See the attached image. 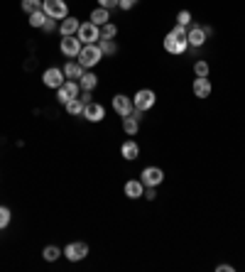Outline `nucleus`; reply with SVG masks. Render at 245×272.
<instances>
[{
  "label": "nucleus",
  "mask_w": 245,
  "mask_h": 272,
  "mask_svg": "<svg viewBox=\"0 0 245 272\" xmlns=\"http://www.w3.org/2000/svg\"><path fill=\"white\" fill-rule=\"evenodd\" d=\"M42 10L49 15V17H54V20H64L69 15V8L64 0H44V8H42Z\"/></svg>",
  "instance_id": "nucleus-3"
},
{
  "label": "nucleus",
  "mask_w": 245,
  "mask_h": 272,
  "mask_svg": "<svg viewBox=\"0 0 245 272\" xmlns=\"http://www.w3.org/2000/svg\"><path fill=\"white\" fill-rule=\"evenodd\" d=\"M76 37L81 40V44H96V42L101 40V27L94 25V22H83L76 29Z\"/></svg>",
  "instance_id": "nucleus-2"
},
{
  "label": "nucleus",
  "mask_w": 245,
  "mask_h": 272,
  "mask_svg": "<svg viewBox=\"0 0 245 272\" xmlns=\"http://www.w3.org/2000/svg\"><path fill=\"white\" fill-rule=\"evenodd\" d=\"M10 218H13V214H10V208L8 206H0V231L10 223Z\"/></svg>",
  "instance_id": "nucleus-28"
},
{
  "label": "nucleus",
  "mask_w": 245,
  "mask_h": 272,
  "mask_svg": "<svg viewBox=\"0 0 245 272\" xmlns=\"http://www.w3.org/2000/svg\"><path fill=\"white\" fill-rule=\"evenodd\" d=\"M81 40L76 37V35H67V37H62V44H59V49H62V54L67 56H79L81 52Z\"/></svg>",
  "instance_id": "nucleus-5"
},
{
  "label": "nucleus",
  "mask_w": 245,
  "mask_h": 272,
  "mask_svg": "<svg viewBox=\"0 0 245 272\" xmlns=\"http://www.w3.org/2000/svg\"><path fill=\"white\" fill-rule=\"evenodd\" d=\"M20 5H22V10L27 15H32V13H37V10L44 8V0H22Z\"/></svg>",
  "instance_id": "nucleus-23"
},
{
  "label": "nucleus",
  "mask_w": 245,
  "mask_h": 272,
  "mask_svg": "<svg viewBox=\"0 0 245 272\" xmlns=\"http://www.w3.org/2000/svg\"><path fill=\"white\" fill-rule=\"evenodd\" d=\"M79 20L76 17H71V15H67L64 20H62V27H59V32H62V37H67V35H76V29H79Z\"/></svg>",
  "instance_id": "nucleus-16"
},
{
  "label": "nucleus",
  "mask_w": 245,
  "mask_h": 272,
  "mask_svg": "<svg viewBox=\"0 0 245 272\" xmlns=\"http://www.w3.org/2000/svg\"><path fill=\"white\" fill-rule=\"evenodd\" d=\"M164 49L169 52V54H184L187 49H189V40H177L172 32L164 37Z\"/></svg>",
  "instance_id": "nucleus-7"
},
{
  "label": "nucleus",
  "mask_w": 245,
  "mask_h": 272,
  "mask_svg": "<svg viewBox=\"0 0 245 272\" xmlns=\"http://www.w3.org/2000/svg\"><path fill=\"white\" fill-rule=\"evenodd\" d=\"M206 37H208V35H206L204 27H199V25H194V27H191L189 32H187V40H189V47H201V44L206 42Z\"/></svg>",
  "instance_id": "nucleus-14"
},
{
  "label": "nucleus",
  "mask_w": 245,
  "mask_h": 272,
  "mask_svg": "<svg viewBox=\"0 0 245 272\" xmlns=\"http://www.w3.org/2000/svg\"><path fill=\"white\" fill-rule=\"evenodd\" d=\"M194 71H196V76H201V79H204V76H208V64H206L204 59H199V62L194 64Z\"/></svg>",
  "instance_id": "nucleus-29"
},
{
  "label": "nucleus",
  "mask_w": 245,
  "mask_h": 272,
  "mask_svg": "<svg viewBox=\"0 0 245 272\" xmlns=\"http://www.w3.org/2000/svg\"><path fill=\"white\" fill-rule=\"evenodd\" d=\"M142 196H145L147 201H155V196H157V194H155V187H147V191H145Z\"/></svg>",
  "instance_id": "nucleus-35"
},
{
  "label": "nucleus",
  "mask_w": 245,
  "mask_h": 272,
  "mask_svg": "<svg viewBox=\"0 0 245 272\" xmlns=\"http://www.w3.org/2000/svg\"><path fill=\"white\" fill-rule=\"evenodd\" d=\"M142 187H145V184H142L140 179H130V182L125 184V196H128V199H140V196L145 194Z\"/></svg>",
  "instance_id": "nucleus-15"
},
{
  "label": "nucleus",
  "mask_w": 245,
  "mask_h": 272,
  "mask_svg": "<svg viewBox=\"0 0 245 272\" xmlns=\"http://www.w3.org/2000/svg\"><path fill=\"white\" fill-rule=\"evenodd\" d=\"M108 20H110L108 8H96L94 13H91V22H94V25H98V27H103Z\"/></svg>",
  "instance_id": "nucleus-18"
},
{
  "label": "nucleus",
  "mask_w": 245,
  "mask_h": 272,
  "mask_svg": "<svg viewBox=\"0 0 245 272\" xmlns=\"http://www.w3.org/2000/svg\"><path fill=\"white\" fill-rule=\"evenodd\" d=\"M64 108H67L69 115H83V103H81V98L76 96V98H71V101H67L64 103Z\"/></svg>",
  "instance_id": "nucleus-21"
},
{
  "label": "nucleus",
  "mask_w": 245,
  "mask_h": 272,
  "mask_svg": "<svg viewBox=\"0 0 245 272\" xmlns=\"http://www.w3.org/2000/svg\"><path fill=\"white\" fill-rule=\"evenodd\" d=\"M96 83H98V76H96V74H91V71H83V76L79 79V86H81L83 91H94Z\"/></svg>",
  "instance_id": "nucleus-20"
},
{
  "label": "nucleus",
  "mask_w": 245,
  "mask_h": 272,
  "mask_svg": "<svg viewBox=\"0 0 245 272\" xmlns=\"http://www.w3.org/2000/svg\"><path fill=\"white\" fill-rule=\"evenodd\" d=\"M133 98H128V96H122V94H118V96H113V110L120 115V118H125V115H130L133 113Z\"/></svg>",
  "instance_id": "nucleus-12"
},
{
  "label": "nucleus",
  "mask_w": 245,
  "mask_h": 272,
  "mask_svg": "<svg viewBox=\"0 0 245 272\" xmlns=\"http://www.w3.org/2000/svg\"><path fill=\"white\" fill-rule=\"evenodd\" d=\"M187 32H189V29L184 27V25H177V27L172 29V35H174L177 40H187Z\"/></svg>",
  "instance_id": "nucleus-31"
},
{
  "label": "nucleus",
  "mask_w": 245,
  "mask_h": 272,
  "mask_svg": "<svg viewBox=\"0 0 245 272\" xmlns=\"http://www.w3.org/2000/svg\"><path fill=\"white\" fill-rule=\"evenodd\" d=\"M140 182L145 184V187H160L164 179V172L160 167H147V169H142V174H140Z\"/></svg>",
  "instance_id": "nucleus-6"
},
{
  "label": "nucleus",
  "mask_w": 245,
  "mask_h": 272,
  "mask_svg": "<svg viewBox=\"0 0 245 272\" xmlns=\"http://www.w3.org/2000/svg\"><path fill=\"white\" fill-rule=\"evenodd\" d=\"M101 49H98V44H83L81 52H79V56H76V62L81 64L83 69H91L96 67L98 62H101Z\"/></svg>",
  "instance_id": "nucleus-1"
},
{
  "label": "nucleus",
  "mask_w": 245,
  "mask_h": 272,
  "mask_svg": "<svg viewBox=\"0 0 245 272\" xmlns=\"http://www.w3.org/2000/svg\"><path fill=\"white\" fill-rule=\"evenodd\" d=\"M83 118H86L88 123H101L103 118H106V108H103L101 103L91 101V103L83 106Z\"/></svg>",
  "instance_id": "nucleus-10"
},
{
  "label": "nucleus",
  "mask_w": 245,
  "mask_h": 272,
  "mask_svg": "<svg viewBox=\"0 0 245 272\" xmlns=\"http://www.w3.org/2000/svg\"><path fill=\"white\" fill-rule=\"evenodd\" d=\"M42 81H44V86H49V88H59V86L64 83V71L56 67H49L42 74Z\"/></svg>",
  "instance_id": "nucleus-11"
},
{
  "label": "nucleus",
  "mask_w": 245,
  "mask_h": 272,
  "mask_svg": "<svg viewBox=\"0 0 245 272\" xmlns=\"http://www.w3.org/2000/svg\"><path fill=\"white\" fill-rule=\"evenodd\" d=\"M98 49H101V54H115L118 52V44L113 40H98Z\"/></svg>",
  "instance_id": "nucleus-24"
},
{
  "label": "nucleus",
  "mask_w": 245,
  "mask_h": 272,
  "mask_svg": "<svg viewBox=\"0 0 245 272\" xmlns=\"http://www.w3.org/2000/svg\"><path fill=\"white\" fill-rule=\"evenodd\" d=\"M98 5H101V8H115V5H118V0H98Z\"/></svg>",
  "instance_id": "nucleus-34"
},
{
  "label": "nucleus",
  "mask_w": 245,
  "mask_h": 272,
  "mask_svg": "<svg viewBox=\"0 0 245 272\" xmlns=\"http://www.w3.org/2000/svg\"><path fill=\"white\" fill-rule=\"evenodd\" d=\"M64 76H67V79H81L83 67L79 64V62H69L67 67H64Z\"/></svg>",
  "instance_id": "nucleus-19"
},
{
  "label": "nucleus",
  "mask_w": 245,
  "mask_h": 272,
  "mask_svg": "<svg viewBox=\"0 0 245 272\" xmlns=\"http://www.w3.org/2000/svg\"><path fill=\"white\" fill-rule=\"evenodd\" d=\"M118 35V27L113 25V22H106L103 27H101V40H113Z\"/></svg>",
  "instance_id": "nucleus-26"
},
{
  "label": "nucleus",
  "mask_w": 245,
  "mask_h": 272,
  "mask_svg": "<svg viewBox=\"0 0 245 272\" xmlns=\"http://www.w3.org/2000/svg\"><path fill=\"white\" fill-rule=\"evenodd\" d=\"M135 3H137V0H118V8H122V10H130Z\"/></svg>",
  "instance_id": "nucleus-33"
},
{
  "label": "nucleus",
  "mask_w": 245,
  "mask_h": 272,
  "mask_svg": "<svg viewBox=\"0 0 245 272\" xmlns=\"http://www.w3.org/2000/svg\"><path fill=\"white\" fill-rule=\"evenodd\" d=\"M42 29H44V32H54V29H56L54 17H49V15H47V20H44V25H42Z\"/></svg>",
  "instance_id": "nucleus-32"
},
{
  "label": "nucleus",
  "mask_w": 245,
  "mask_h": 272,
  "mask_svg": "<svg viewBox=\"0 0 245 272\" xmlns=\"http://www.w3.org/2000/svg\"><path fill=\"white\" fill-rule=\"evenodd\" d=\"M64 255H67V260H71V262H79V260H83L86 255H88V245L81 243V240L69 243L67 250H64Z\"/></svg>",
  "instance_id": "nucleus-8"
},
{
  "label": "nucleus",
  "mask_w": 245,
  "mask_h": 272,
  "mask_svg": "<svg viewBox=\"0 0 245 272\" xmlns=\"http://www.w3.org/2000/svg\"><path fill=\"white\" fill-rule=\"evenodd\" d=\"M120 155L125 160H135L137 155H140V147H137L135 140H128V142H122L120 145Z\"/></svg>",
  "instance_id": "nucleus-17"
},
{
  "label": "nucleus",
  "mask_w": 245,
  "mask_h": 272,
  "mask_svg": "<svg viewBox=\"0 0 245 272\" xmlns=\"http://www.w3.org/2000/svg\"><path fill=\"white\" fill-rule=\"evenodd\" d=\"M191 91H194V96L196 98H208L211 96V81H208V76H196L194 79V86H191Z\"/></svg>",
  "instance_id": "nucleus-13"
},
{
  "label": "nucleus",
  "mask_w": 245,
  "mask_h": 272,
  "mask_svg": "<svg viewBox=\"0 0 245 272\" xmlns=\"http://www.w3.org/2000/svg\"><path fill=\"white\" fill-rule=\"evenodd\" d=\"M44 20H47V13H44V10H37V13L29 15V25H32V27H42Z\"/></svg>",
  "instance_id": "nucleus-27"
},
{
  "label": "nucleus",
  "mask_w": 245,
  "mask_h": 272,
  "mask_svg": "<svg viewBox=\"0 0 245 272\" xmlns=\"http://www.w3.org/2000/svg\"><path fill=\"white\" fill-rule=\"evenodd\" d=\"M79 83L76 81H64L59 88H56V98H59V103H67V101H71V98H76L79 96Z\"/></svg>",
  "instance_id": "nucleus-9"
},
{
  "label": "nucleus",
  "mask_w": 245,
  "mask_h": 272,
  "mask_svg": "<svg viewBox=\"0 0 245 272\" xmlns=\"http://www.w3.org/2000/svg\"><path fill=\"white\" fill-rule=\"evenodd\" d=\"M189 22H191V13L189 10H181V13L177 15V25H184V27H187Z\"/></svg>",
  "instance_id": "nucleus-30"
},
{
  "label": "nucleus",
  "mask_w": 245,
  "mask_h": 272,
  "mask_svg": "<svg viewBox=\"0 0 245 272\" xmlns=\"http://www.w3.org/2000/svg\"><path fill=\"white\" fill-rule=\"evenodd\" d=\"M81 103L86 106V103H91V91H83V96H81Z\"/></svg>",
  "instance_id": "nucleus-37"
},
{
  "label": "nucleus",
  "mask_w": 245,
  "mask_h": 272,
  "mask_svg": "<svg viewBox=\"0 0 245 272\" xmlns=\"http://www.w3.org/2000/svg\"><path fill=\"white\" fill-rule=\"evenodd\" d=\"M137 128H140V120H137L135 115H125V118H122V130H125L128 135H135Z\"/></svg>",
  "instance_id": "nucleus-22"
},
{
  "label": "nucleus",
  "mask_w": 245,
  "mask_h": 272,
  "mask_svg": "<svg viewBox=\"0 0 245 272\" xmlns=\"http://www.w3.org/2000/svg\"><path fill=\"white\" fill-rule=\"evenodd\" d=\"M216 270H218V272H233L235 267H233V265H218Z\"/></svg>",
  "instance_id": "nucleus-36"
},
{
  "label": "nucleus",
  "mask_w": 245,
  "mask_h": 272,
  "mask_svg": "<svg viewBox=\"0 0 245 272\" xmlns=\"http://www.w3.org/2000/svg\"><path fill=\"white\" fill-rule=\"evenodd\" d=\"M133 106H135L137 110H150L152 106H155V91H150V88H140L135 96H133Z\"/></svg>",
  "instance_id": "nucleus-4"
},
{
  "label": "nucleus",
  "mask_w": 245,
  "mask_h": 272,
  "mask_svg": "<svg viewBox=\"0 0 245 272\" xmlns=\"http://www.w3.org/2000/svg\"><path fill=\"white\" fill-rule=\"evenodd\" d=\"M42 255H44V260H47V262H54V260H59L62 250H59L56 245H47V248L42 250Z\"/></svg>",
  "instance_id": "nucleus-25"
}]
</instances>
